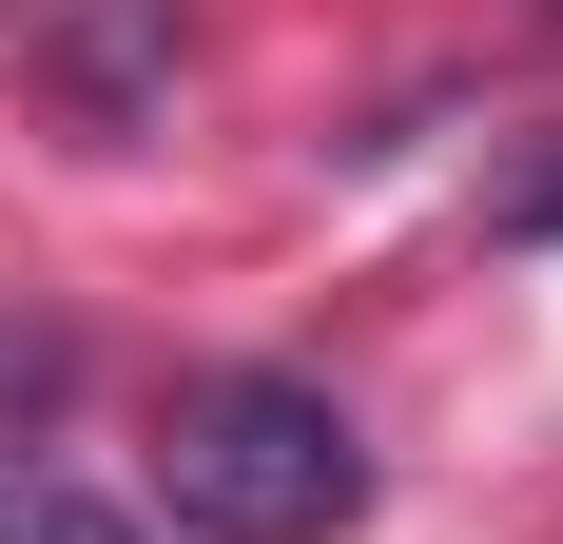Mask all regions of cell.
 Instances as JSON below:
<instances>
[{
    "mask_svg": "<svg viewBox=\"0 0 563 544\" xmlns=\"http://www.w3.org/2000/svg\"><path fill=\"white\" fill-rule=\"evenodd\" d=\"M486 233H506V253H563V137L506 175V195H486Z\"/></svg>",
    "mask_w": 563,
    "mask_h": 544,
    "instance_id": "277c9868",
    "label": "cell"
},
{
    "mask_svg": "<svg viewBox=\"0 0 563 544\" xmlns=\"http://www.w3.org/2000/svg\"><path fill=\"white\" fill-rule=\"evenodd\" d=\"M0 58H20V98L58 117V137H136V117L175 98V0H0Z\"/></svg>",
    "mask_w": 563,
    "mask_h": 544,
    "instance_id": "7a4b0ae2",
    "label": "cell"
},
{
    "mask_svg": "<svg viewBox=\"0 0 563 544\" xmlns=\"http://www.w3.org/2000/svg\"><path fill=\"white\" fill-rule=\"evenodd\" d=\"M156 505L195 544H331V525H369V428L311 370H195L156 428Z\"/></svg>",
    "mask_w": 563,
    "mask_h": 544,
    "instance_id": "6da1fadb",
    "label": "cell"
},
{
    "mask_svg": "<svg viewBox=\"0 0 563 544\" xmlns=\"http://www.w3.org/2000/svg\"><path fill=\"white\" fill-rule=\"evenodd\" d=\"M0 544H156L136 505H98L78 467H0Z\"/></svg>",
    "mask_w": 563,
    "mask_h": 544,
    "instance_id": "3957f363",
    "label": "cell"
}]
</instances>
